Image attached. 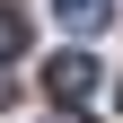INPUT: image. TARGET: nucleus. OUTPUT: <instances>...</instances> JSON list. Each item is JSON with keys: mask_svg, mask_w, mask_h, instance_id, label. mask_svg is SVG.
I'll list each match as a JSON object with an SVG mask.
<instances>
[{"mask_svg": "<svg viewBox=\"0 0 123 123\" xmlns=\"http://www.w3.org/2000/svg\"><path fill=\"white\" fill-rule=\"evenodd\" d=\"M9 97H18V88H9V79H0V105H9Z\"/></svg>", "mask_w": 123, "mask_h": 123, "instance_id": "4", "label": "nucleus"}, {"mask_svg": "<svg viewBox=\"0 0 123 123\" xmlns=\"http://www.w3.org/2000/svg\"><path fill=\"white\" fill-rule=\"evenodd\" d=\"M53 18L70 26V35H105V26H114V0H53Z\"/></svg>", "mask_w": 123, "mask_h": 123, "instance_id": "2", "label": "nucleus"}, {"mask_svg": "<svg viewBox=\"0 0 123 123\" xmlns=\"http://www.w3.org/2000/svg\"><path fill=\"white\" fill-rule=\"evenodd\" d=\"M9 53H26V18H18V9H0V62H9Z\"/></svg>", "mask_w": 123, "mask_h": 123, "instance_id": "3", "label": "nucleus"}, {"mask_svg": "<svg viewBox=\"0 0 123 123\" xmlns=\"http://www.w3.org/2000/svg\"><path fill=\"white\" fill-rule=\"evenodd\" d=\"M62 123H79V114H62Z\"/></svg>", "mask_w": 123, "mask_h": 123, "instance_id": "5", "label": "nucleus"}, {"mask_svg": "<svg viewBox=\"0 0 123 123\" xmlns=\"http://www.w3.org/2000/svg\"><path fill=\"white\" fill-rule=\"evenodd\" d=\"M88 88H97V62H88V53H53V62H44V97H53V105H79Z\"/></svg>", "mask_w": 123, "mask_h": 123, "instance_id": "1", "label": "nucleus"}, {"mask_svg": "<svg viewBox=\"0 0 123 123\" xmlns=\"http://www.w3.org/2000/svg\"><path fill=\"white\" fill-rule=\"evenodd\" d=\"M114 105H123V88H114Z\"/></svg>", "mask_w": 123, "mask_h": 123, "instance_id": "6", "label": "nucleus"}]
</instances>
